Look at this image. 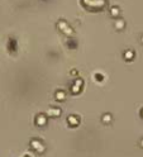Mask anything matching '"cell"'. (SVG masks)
Listing matches in <instances>:
<instances>
[{
    "label": "cell",
    "mask_w": 143,
    "mask_h": 157,
    "mask_svg": "<svg viewBox=\"0 0 143 157\" xmlns=\"http://www.w3.org/2000/svg\"><path fill=\"white\" fill-rule=\"evenodd\" d=\"M130 57H133V52H127V60H130Z\"/></svg>",
    "instance_id": "cell-2"
},
{
    "label": "cell",
    "mask_w": 143,
    "mask_h": 157,
    "mask_svg": "<svg viewBox=\"0 0 143 157\" xmlns=\"http://www.w3.org/2000/svg\"><path fill=\"white\" fill-rule=\"evenodd\" d=\"M56 98H57V100H63L65 99V93L63 91H58V93L56 94Z\"/></svg>",
    "instance_id": "cell-1"
}]
</instances>
